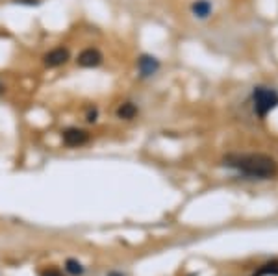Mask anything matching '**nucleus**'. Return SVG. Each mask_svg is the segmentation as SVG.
Wrapping results in <instances>:
<instances>
[{
    "label": "nucleus",
    "instance_id": "9b49d317",
    "mask_svg": "<svg viewBox=\"0 0 278 276\" xmlns=\"http://www.w3.org/2000/svg\"><path fill=\"white\" fill-rule=\"evenodd\" d=\"M39 276H63V272H60L58 269H46V271H41Z\"/></svg>",
    "mask_w": 278,
    "mask_h": 276
},
{
    "label": "nucleus",
    "instance_id": "9d476101",
    "mask_svg": "<svg viewBox=\"0 0 278 276\" xmlns=\"http://www.w3.org/2000/svg\"><path fill=\"white\" fill-rule=\"evenodd\" d=\"M65 269H67V272H69V274H72V276H78V274H82V272H84V267L80 265L76 260H67Z\"/></svg>",
    "mask_w": 278,
    "mask_h": 276
},
{
    "label": "nucleus",
    "instance_id": "f03ea898",
    "mask_svg": "<svg viewBox=\"0 0 278 276\" xmlns=\"http://www.w3.org/2000/svg\"><path fill=\"white\" fill-rule=\"evenodd\" d=\"M253 102H254V112L260 117H265L269 112H273L278 106V93L271 87H256L253 93Z\"/></svg>",
    "mask_w": 278,
    "mask_h": 276
},
{
    "label": "nucleus",
    "instance_id": "20e7f679",
    "mask_svg": "<svg viewBox=\"0 0 278 276\" xmlns=\"http://www.w3.org/2000/svg\"><path fill=\"white\" fill-rule=\"evenodd\" d=\"M158 69H160V62H158L154 56L143 54V56L137 60V71L143 78H149V76H152V74H156Z\"/></svg>",
    "mask_w": 278,
    "mask_h": 276
},
{
    "label": "nucleus",
    "instance_id": "39448f33",
    "mask_svg": "<svg viewBox=\"0 0 278 276\" xmlns=\"http://www.w3.org/2000/svg\"><path fill=\"white\" fill-rule=\"evenodd\" d=\"M78 65L80 67H97L102 63V54L97 50V48H86L78 54Z\"/></svg>",
    "mask_w": 278,
    "mask_h": 276
},
{
    "label": "nucleus",
    "instance_id": "7ed1b4c3",
    "mask_svg": "<svg viewBox=\"0 0 278 276\" xmlns=\"http://www.w3.org/2000/svg\"><path fill=\"white\" fill-rule=\"evenodd\" d=\"M88 132H84L80 128H67L63 132V143L67 147H82V145L88 143Z\"/></svg>",
    "mask_w": 278,
    "mask_h": 276
},
{
    "label": "nucleus",
    "instance_id": "1a4fd4ad",
    "mask_svg": "<svg viewBox=\"0 0 278 276\" xmlns=\"http://www.w3.org/2000/svg\"><path fill=\"white\" fill-rule=\"evenodd\" d=\"M278 276V260H273V261H269V263H265V265L258 271L256 276Z\"/></svg>",
    "mask_w": 278,
    "mask_h": 276
},
{
    "label": "nucleus",
    "instance_id": "423d86ee",
    "mask_svg": "<svg viewBox=\"0 0 278 276\" xmlns=\"http://www.w3.org/2000/svg\"><path fill=\"white\" fill-rule=\"evenodd\" d=\"M67 60H69L67 48H54V50H50L48 54H45V58H43L45 65L50 67V69L63 65V63H67Z\"/></svg>",
    "mask_w": 278,
    "mask_h": 276
},
{
    "label": "nucleus",
    "instance_id": "4468645a",
    "mask_svg": "<svg viewBox=\"0 0 278 276\" xmlns=\"http://www.w3.org/2000/svg\"><path fill=\"white\" fill-rule=\"evenodd\" d=\"M108 276H124V274H121V272H109Z\"/></svg>",
    "mask_w": 278,
    "mask_h": 276
},
{
    "label": "nucleus",
    "instance_id": "6e6552de",
    "mask_svg": "<svg viewBox=\"0 0 278 276\" xmlns=\"http://www.w3.org/2000/svg\"><path fill=\"white\" fill-rule=\"evenodd\" d=\"M137 115V106L134 102H124L117 107V117L119 119H124V121H130Z\"/></svg>",
    "mask_w": 278,
    "mask_h": 276
},
{
    "label": "nucleus",
    "instance_id": "2eb2a0df",
    "mask_svg": "<svg viewBox=\"0 0 278 276\" xmlns=\"http://www.w3.org/2000/svg\"><path fill=\"white\" fill-rule=\"evenodd\" d=\"M2 93H4V84L0 82V95H2Z\"/></svg>",
    "mask_w": 278,
    "mask_h": 276
},
{
    "label": "nucleus",
    "instance_id": "f257e3e1",
    "mask_svg": "<svg viewBox=\"0 0 278 276\" xmlns=\"http://www.w3.org/2000/svg\"><path fill=\"white\" fill-rule=\"evenodd\" d=\"M225 163L232 169L239 171L245 176L251 178H271L278 171V165L273 158L263 156V154H241V156H228Z\"/></svg>",
    "mask_w": 278,
    "mask_h": 276
},
{
    "label": "nucleus",
    "instance_id": "0eeeda50",
    "mask_svg": "<svg viewBox=\"0 0 278 276\" xmlns=\"http://www.w3.org/2000/svg\"><path fill=\"white\" fill-rule=\"evenodd\" d=\"M191 11L195 13L199 19H206V17L211 15L213 11V6H211L210 0H195L193 6H191Z\"/></svg>",
    "mask_w": 278,
    "mask_h": 276
},
{
    "label": "nucleus",
    "instance_id": "f8f14e48",
    "mask_svg": "<svg viewBox=\"0 0 278 276\" xmlns=\"http://www.w3.org/2000/svg\"><path fill=\"white\" fill-rule=\"evenodd\" d=\"M97 117H98L97 107H93V109H89V112H88V121H89V123H95V121H97Z\"/></svg>",
    "mask_w": 278,
    "mask_h": 276
},
{
    "label": "nucleus",
    "instance_id": "ddd939ff",
    "mask_svg": "<svg viewBox=\"0 0 278 276\" xmlns=\"http://www.w3.org/2000/svg\"><path fill=\"white\" fill-rule=\"evenodd\" d=\"M17 4H28V6H36L37 0H15Z\"/></svg>",
    "mask_w": 278,
    "mask_h": 276
}]
</instances>
